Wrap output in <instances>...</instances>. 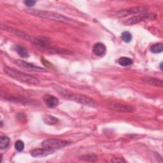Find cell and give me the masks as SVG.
Masks as SVG:
<instances>
[{"mask_svg":"<svg viewBox=\"0 0 163 163\" xmlns=\"http://www.w3.org/2000/svg\"><path fill=\"white\" fill-rule=\"evenodd\" d=\"M111 161L114 162H125L126 161H124L123 159L121 158H114Z\"/></svg>","mask_w":163,"mask_h":163,"instance_id":"22","label":"cell"},{"mask_svg":"<svg viewBox=\"0 0 163 163\" xmlns=\"http://www.w3.org/2000/svg\"><path fill=\"white\" fill-rule=\"evenodd\" d=\"M15 148L18 152H22L24 148V143L23 141L18 140L15 143Z\"/></svg>","mask_w":163,"mask_h":163,"instance_id":"19","label":"cell"},{"mask_svg":"<svg viewBox=\"0 0 163 163\" xmlns=\"http://www.w3.org/2000/svg\"><path fill=\"white\" fill-rule=\"evenodd\" d=\"M70 142L63 140L58 139H47L42 142V147L50 151L55 149H59L69 145Z\"/></svg>","mask_w":163,"mask_h":163,"instance_id":"4","label":"cell"},{"mask_svg":"<svg viewBox=\"0 0 163 163\" xmlns=\"http://www.w3.org/2000/svg\"><path fill=\"white\" fill-rule=\"evenodd\" d=\"M122 40L126 43H130L131 40H132V35L131 34L128 32V31H125L122 33V35H121Z\"/></svg>","mask_w":163,"mask_h":163,"instance_id":"17","label":"cell"},{"mask_svg":"<svg viewBox=\"0 0 163 163\" xmlns=\"http://www.w3.org/2000/svg\"><path fill=\"white\" fill-rule=\"evenodd\" d=\"M106 47L102 43H98L93 47L92 52L97 56H103L106 53Z\"/></svg>","mask_w":163,"mask_h":163,"instance_id":"11","label":"cell"},{"mask_svg":"<svg viewBox=\"0 0 163 163\" xmlns=\"http://www.w3.org/2000/svg\"><path fill=\"white\" fill-rule=\"evenodd\" d=\"M4 72L12 78L24 83L32 85H38L40 84L39 80L35 78V77L25 73L21 72L17 70H15L14 68L5 67L4 68Z\"/></svg>","mask_w":163,"mask_h":163,"instance_id":"2","label":"cell"},{"mask_svg":"<svg viewBox=\"0 0 163 163\" xmlns=\"http://www.w3.org/2000/svg\"><path fill=\"white\" fill-rule=\"evenodd\" d=\"M15 63L18 66L25 70H29V71H35V72H46L47 71L46 70H45L44 68L35 66L33 64L23 61V60H20V59L16 60V61H15Z\"/></svg>","mask_w":163,"mask_h":163,"instance_id":"6","label":"cell"},{"mask_svg":"<svg viewBox=\"0 0 163 163\" xmlns=\"http://www.w3.org/2000/svg\"><path fill=\"white\" fill-rule=\"evenodd\" d=\"M82 159L85 161H94L97 159V156L94 155V154H89V155H85L82 157Z\"/></svg>","mask_w":163,"mask_h":163,"instance_id":"20","label":"cell"},{"mask_svg":"<svg viewBox=\"0 0 163 163\" xmlns=\"http://www.w3.org/2000/svg\"><path fill=\"white\" fill-rule=\"evenodd\" d=\"M44 121L45 123L49 124H55L57 121V119L55 118L53 116H50V115H47L45 117H44Z\"/></svg>","mask_w":163,"mask_h":163,"instance_id":"18","label":"cell"},{"mask_svg":"<svg viewBox=\"0 0 163 163\" xmlns=\"http://www.w3.org/2000/svg\"><path fill=\"white\" fill-rule=\"evenodd\" d=\"M16 51L19 54V55H20L22 57L25 58V57H28L29 56V54L28 50L25 49L24 47L22 46H17L16 47Z\"/></svg>","mask_w":163,"mask_h":163,"instance_id":"14","label":"cell"},{"mask_svg":"<svg viewBox=\"0 0 163 163\" xmlns=\"http://www.w3.org/2000/svg\"><path fill=\"white\" fill-rule=\"evenodd\" d=\"M25 12H26L28 14L39 17L56 20L61 23H72L73 22V20H72L63 15L57 14V13H54V12L45 11V10H35V9H27L25 10Z\"/></svg>","mask_w":163,"mask_h":163,"instance_id":"1","label":"cell"},{"mask_svg":"<svg viewBox=\"0 0 163 163\" xmlns=\"http://www.w3.org/2000/svg\"><path fill=\"white\" fill-rule=\"evenodd\" d=\"M118 63L120 65L122 66H128L132 64V60L129 57H122L118 60Z\"/></svg>","mask_w":163,"mask_h":163,"instance_id":"12","label":"cell"},{"mask_svg":"<svg viewBox=\"0 0 163 163\" xmlns=\"http://www.w3.org/2000/svg\"><path fill=\"white\" fill-rule=\"evenodd\" d=\"M148 83L152 85H154V86L159 87H162L163 85L162 82L157 79H150L148 80Z\"/></svg>","mask_w":163,"mask_h":163,"instance_id":"16","label":"cell"},{"mask_svg":"<svg viewBox=\"0 0 163 163\" xmlns=\"http://www.w3.org/2000/svg\"><path fill=\"white\" fill-rule=\"evenodd\" d=\"M54 151H50V150L44 148H38L35 149L31 151V154L33 157H44L49 155L50 154H52Z\"/></svg>","mask_w":163,"mask_h":163,"instance_id":"10","label":"cell"},{"mask_svg":"<svg viewBox=\"0 0 163 163\" xmlns=\"http://www.w3.org/2000/svg\"><path fill=\"white\" fill-rule=\"evenodd\" d=\"M24 3L25 4V5L27 7H33L35 5V4L36 3L35 1H33V0H26V1H24Z\"/></svg>","mask_w":163,"mask_h":163,"instance_id":"21","label":"cell"},{"mask_svg":"<svg viewBox=\"0 0 163 163\" xmlns=\"http://www.w3.org/2000/svg\"><path fill=\"white\" fill-rule=\"evenodd\" d=\"M162 50H163V45L162 44H161V43L154 44L151 47V52L155 54L162 52Z\"/></svg>","mask_w":163,"mask_h":163,"instance_id":"15","label":"cell"},{"mask_svg":"<svg viewBox=\"0 0 163 163\" xmlns=\"http://www.w3.org/2000/svg\"><path fill=\"white\" fill-rule=\"evenodd\" d=\"M59 92L62 94L63 96H66V98H68L71 100L75 101V102L79 103L80 104H83L86 106H89L91 107H94L96 108L97 104L96 101H94L91 98H90L87 96H85L83 95H80V94H73L71 92H66V90H63L61 91H58Z\"/></svg>","mask_w":163,"mask_h":163,"instance_id":"3","label":"cell"},{"mask_svg":"<svg viewBox=\"0 0 163 163\" xmlns=\"http://www.w3.org/2000/svg\"><path fill=\"white\" fill-rule=\"evenodd\" d=\"M162 64L161 63V65H160V68H161V70H162Z\"/></svg>","mask_w":163,"mask_h":163,"instance_id":"23","label":"cell"},{"mask_svg":"<svg viewBox=\"0 0 163 163\" xmlns=\"http://www.w3.org/2000/svg\"><path fill=\"white\" fill-rule=\"evenodd\" d=\"M147 8L145 7H132L128 9H125L117 12L116 16L118 18H121L130 15H135L136 14H141L147 10Z\"/></svg>","mask_w":163,"mask_h":163,"instance_id":"5","label":"cell"},{"mask_svg":"<svg viewBox=\"0 0 163 163\" xmlns=\"http://www.w3.org/2000/svg\"><path fill=\"white\" fill-rule=\"evenodd\" d=\"M44 100L46 105L49 108H54L59 104V100L57 98L54 96L49 95V94H47L44 97Z\"/></svg>","mask_w":163,"mask_h":163,"instance_id":"9","label":"cell"},{"mask_svg":"<svg viewBox=\"0 0 163 163\" xmlns=\"http://www.w3.org/2000/svg\"><path fill=\"white\" fill-rule=\"evenodd\" d=\"M110 107H111L112 109L121 111V112H134L135 111L134 107L119 103L111 104Z\"/></svg>","mask_w":163,"mask_h":163,"instance_id":"8","label":"cell"},{"mask_svg":"<svg viewBox=\"0 0 163 163\" xmlns=\"http://www.w3.org/2000/svg\"><path fill=\"white\" fill-rule=\"evenodd\" d=\"M10 140L7 136H1L0 139V147L1 149L7 148L10 145Z\"/></svg>","mask_w":163,"mask_h":163,"instance_id":"13","label":"cell"},{"mask_svg":"<svg viewBox=\"0 0 163 163\" xmlns=\"http://www.w3.org/2000/svg\"><path fill=\"white\" fill-rule=\"evenodd\" d=\"M153 16L154 15L152 14H143L135 15L132 17L126 19V20H124L123 22V24L126 25H133L135 24L141 22V21L145 20L151 17L152 18Z\"/></svg>","mask_w":163,"mask_h":163,"instance_id":"7","label":"cell"}]
</instances>
